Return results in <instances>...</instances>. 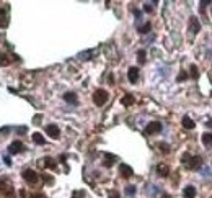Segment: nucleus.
Returning a JSON list of instances; mask_svg holds the SVG:
<instances>
[{
	"instance_id": "4",
	"label": "nucleus",
	"mask_w": 212,
	"mask_h": 198,
	"mask_svg": "<svg viewBox=\"0 0 212 198\" xmlns=\"http://www.w3.org/2000/svg\"><path fill=\"white\" fill-rule=\"evenodd\" d=\"M46 133H47V136H51L52 139H57L59 134H60V129L57 128V124H47Z\"/></svg>"
},
{
	"instance_id": "18",
	"label": "nucleus",
	"mask_w": 212,
	"mask_h": 198,
	"mask_svg": "<svg viewBox=\"0 0 212 198\" xmlns=\"http://www.w3.org/2000/svg\"><path fill=\"white\" fill-rule=\"evenodd\" d=\"M33 141L36 143V144H44V138H42L39 133H34L33 134Z\"/></svg>"
},
{
	"instance_id": "25",
	"label": "nucleus",
	"mask_w": 212,
	"mask_h": 198,
	"mask_svg": "<svg viewBox=\"0 0 212 198\" xmlns=\"http://www.w3.org/2000/svg\"><path fill=\"white\" fill-rule=\"evenodd\" d=\"M29 198H46V195L44 193H33Z\"/></svg>"
},
{
	"instance_id": "7",
	"label": "nucleus",
	"mask_w": 212,
	"mask_h": 198,
	"mask_svg": "<svg viewBox=\"0 0 212 198\" xmlns=\"http://www.w3.org/2000/svg\"><path fill=\"white\" fill-rule=\"evenodd\" d=\"M119 172H121V175L124 178H129V177H132L134 175V170L131 169L129 165H126V164H121L119 165Z\"/></svg>"
},
{
	"instance_id": "24",
	"label": "nucleus",
	"mask_w": 212,
	"mask_h": 198,
	"mask_svg": "<svg viewBox=\"0 0 212 198\" xmlns=\"http://www.w3.org/2000/svg\"><path fill=\"white\" fill-rule=\"evenodd\" d=\"M126 192H127V195H134V193H136V187H132V185L127 187V190H126Z\"/></svg>"
},
{
	"instance_id": "3",
	"label": "nucleus",
	"mask_w": 212,
	"mask_h": 198,
	"mask_svg": "<svg viewBox=\"0 0 212 198\" xmlns=\"http://www.w3.org/2000/svg\"><path fill=\"white\" fill-rule=\"evenodd\" d=\"M162 131V123L158 121H154V123H149L145 128V133L147 134H155V133H160Z\"/></svg>"
},
{
	"instance_id": "27",
	"label": "nucleus",
	"mask_w": 212,
	"mask_h": 198,
	"mask_svg": "<svg viewBox=\"0 0 212 198\" xmlns=\"http://www.w3.org/2000/svg\"><path fill=\"white\" fill-rule=\"evenodd\" d=\"M189 159H191V156H189V154H183V157H181V161H183V162H189Z\"/></svg>"
},
{
	"instance_id": "10",
	"label": "nucleus",
	"mask_w": 212,
	"mask_h": 198,
	"mask_svg": "<svg viewBox=\"0 0 212 198\" xmlns=\"http://www.w3.org/2000/svg\"><path fill=\"white\" fill-rule=\"evenodd\" d=\"M183 197H184V198H194V197H196V188H194L193 185L184 187V190H183Z\"/></svg>"
},
{
	"instance_id": "16",
	"label": "nucleus",
	"mask_w": 212,
	"mask_h": 198,
	"mask_svg": "<svg viewBox=\"0 0 212 198\" xmlns=\"http://www.w3.org/2000/svg\"><path fill=\"white\" fill-rule=\"evenodd\" d=\"M121 102H122V105L129 107V105H132V103H134V97L127 93V95H124V97H122V100H121Z\"/></svg>"
},
{
	"instance_id": "30",
	"label": "nucleus",
	"mask_w": 212,
	"mask_h": 198,
	"mask_svg": "<svg viewBox=\"0 0 212 198\" xmlns=\"http://www.w3.org/2000/svg\"><path fill=\"white\" fill-rule=\"evenodd\" d=\"M2 64H7V59H5L3 54H0V66H2Z\"/></svg>"
},
{
	"instance_id": "29",
	"label": "nucleus",
	"mask_w": 212,
	"mask_h": 198,
	"mask_svg": "<svg viewBox=\"0 0 212 198\" xmlns=\"http://www.w3.org/2000/svg\"><path fill=\"white\" fill-rule=\"evenodd\" d=\"M74 197H75V198H85V192H77Z\"/></svg>"
},
{
	"instance_id": "5",
	"label": "nucleus",
	"mask_w": 212,
	"mask_h": 198,
	"mask_svg": "<svg viewBox=\"0 0 212 198\" xmlns=\"http://www.w3.org/2000/svg\"><path fill=\"white\" fill-rule=\"evenodd\" d=\"M201 164H202V159H201V156H194L189 159V162H188V167L191 170H196V169H199Z\"/></svg>"
},
{
	"instance_id": "6",
	"label": "nucleus",
	"mask_w": 212,
	"mask_h": 198,
	"mask_svg": "<svg viewBox=\"0 0 212 198\" xmlns=\"http://www.w3.org/2000/svg\"><path fill=\"white\" fill-rule=\"evenodd\" d=\"M127 79H129L131 84H136L139 80V69L137 67H131L129 70H127Z\"/></svg>"
},
{
	"instance_id": "11",
	"label": "nucleus",
	"mask_w": 212,
	"mask_h": 198,
	"mask_svg": "<svg viewBox=\"0 0 212 198\" xmlns=\"http://www.w3.org/2000/svg\"><path fill=\"white\" fill-rule=\"evenodd\" d=\"M10 152L12 154H18L20 151H23V143H20V141H15V143H12L10 144Z\"/></svg>"
},
{
	"instance_id": "2",
	"label": "nucleus",
	"mask_w": 212,
	"mask_h": 198,
	"mask_svg": "<svg viewBox=\"0 0 212 198\" xmlns=\"http://www.w3.org/2000/svg\"><path fill=\"white\" fill-rule=\"evenodd\" d=\"M23 178H25L28 183H36V182L39 180L38 173L34 172V170H31V169H26L25 172H23Z\"/></svg>"
},
{
	"instance_id": "12",
	"label": "nucleus",
	"mask_w": 212,
	"mask_h": 198,
	"mask_svg": "<svg viewBox=\"0 0 212 198\" xmlns=\"http://www.w3.org/2000/svg\"><path fill=\"white\" fill-rule=\"evenodd\" d=\"M181 123H183V128H186V129H193V128L196 126V123H194V121H193L188 115H184V116H183Z\"/></svg>"
},
{
	"instance_id": "22",
	"label": "nucleus",
	"mask_w": 212,
	"mask_h": 198,
	"mask_svg": "<svg viewBox=\"0 0 212 198\" xmlns=\"http://www.w3.org/2000/svg\"><path fill=\"white\" fill-rule=\"evenodd\" d=\"M137 59L140 62H145V51H139V53H137Z\"/></svg>"
},
{
	"instance_id": "20",
	"label": "nucleus",
	"mask_w": 212,
	"mask_h": 198,
	"mask_svg": "<svg viewBox=\"0 0 212 198\" xmlns=\"http://www.w3.org/2000/svg\"><path fill=\"white\" fill-rule=\"evenodd\" d=\"M150 28H152V25H150V23H145L144 26H140V28H139V33L145 34V33H149V31H150Z\"/></svg>"
},
{
	"instance_id": "28",
	"label": "nucleus",
	"mask_w": 212,
	"mask_h": 198,
	"mask_svg": "<svg viewBox=\"0 0 212 198\" xmlns=\"http://www.w3.org/2000/svg\"><path fill=\"white\" fill-rule=\"evenodd\" d=\"M109 198H119V193H117L116 190H113L111 193H109Z\"/></svg>"
},
{
	"instance_id": "14",
	"label": "nucleus",
	"mask_w": 212,
	"mask_h": 198,
	"mask_svg": "<svg viewBox=\"0 0 212 198\" xmlns=\"http://www.w3.org/2000/svg\"><path fill=\"white\" fill-rule=\"evenodd\" d=\"M201 139H202V144L204 146H212V133H204L202 136H201Z\"/></svg>"
},
{
	"instance_id": "1",
	"label": "nucleus",
	"mask_w": 212,
	"mask_h": 198,
	"mask_svg": "<svg viewBox=\"0 0 212 198\" xmlns=\"http://www.w3.org/2000/svg\"><path fill=\"white\" fill-rule=\"evenodd\" d=\"M108 98H109L108 92L103 90V88H98V90L93 93V102H95L96 107H103V105L108 102Z\"/></svg>"
},
{
	"instance_id": "15",
	"label": "nucleus",
	"mask_w": 212,
	"mask_h": 198,
	"mask_svg": "<svg viewBox=\"0 0 212 198\" xmlns=\"http://www.w3.org/2000/svg\"><path fill=\"white\" fill-rule=\"evenodd\" d=\"M116 161V157L111 156V154H104V167H111Z\"/></svg>"
},
{
	"instance_id": "8",
	"label": "nucleus",
	"mask_w": 212,
	"mask_h": 198,
	"mask_svg": "<svg viewBox=\"0 0 212 198\" xmlns=\"http://www.w3.org/2000/svg\"><path fill=\"white\" fill-rule=\"evenodd\" d=\"M189 28H191V31L194 34H197L201 31V23H199V20L196 17H191V21H189Z\"/></svg>"
},
{
	"instance_id": "26",
	"label": "nucleus",
	"mask_w": 212,
	"mask_h": 198,
	"mask_svg": "<svg viewBox=\"0 0 212 198\" xmlns=\"http://www.w3.org/2000/svg\"><path fill=\"white\" fill-rule=\"evenodd\" d=\"M144 10H145V12H152V10H154V7H152V5H150V4H145V5H144Z\"/></svg>"
},
{
	"instance_id": "23",
	"label": "nucleus",
	"mask_w": 212,
	"mask_h": 198,
	"mask_svg": "<svg viewBox=\"0 0 212 198\" xmlns=\"http://www.w3.org/2000/svg\"><path fill=\"white\" fill-rule=\"evenodd\" d=\"M186 79H188V72H184V70H183V72L178 75V80L181 82V80H186Z\"/></svg>"
},
{
	"instance_id": "13",
	"label": "nucleus",
	"mask_w": 212,
	"mask_h": 198,
	"mask_svg": "<svg viewBox=\"0 0 212 198\" xmlns=\"http://www.w3.org/2000/svg\"><path fill=\"white\" fill-rule=\"evenodd\" d=\"M157 172H158V175L166 177V175L170 173V169H168V165H165V164H158L157 165Z\"/></svg>"
},
{
	"instance_id": "19",
	"label": "nucleus",
	"mask_w": 212,
	"mask_h": 198,
	"mask_svg": "<svg viewBox=\"0 0 212 198\" xmlns=\"http://www.w3.org/2000/svg\"><path fill=\"white\" fill-rule=\"evenodd\" d=\"M189 75H191L193 79H197V77H199V72H197V67H196L194 64H193V66L189 67Z\"/></svg>"
},
{
	"instance_id": "17",
	"label": "nucleus",
	"mask_w": 212,
	"mask_h": 198,
	"mask_svg": "<svg viewBox=\"0 0 212 198\" xmlns=\"http://www.w3.org/2000/svg\"><path fill=\"white\" fill-rule=\"evenodd\" d=\"M42 165H46V167H51V169H54L56 167V162L51 159V157H46V159H42Z\"/></svg>"
},
{
	"instance_id": "9",
	"label": "nucleus",
	"mask_w": 212,
	"mask_h": 198,
	"mask_svg": "<svg viewBox=\"0 0 212 198\" xmlns=\"http://www.w3.org/2000/svg\"><path fill=\"white\" fill-rule=\"evenodd\" d=\"M64 100H65L67 103H79V98H77V93H74V92H67V93H64Z\"/></svg>"
},
{
	"instance_id": "21",
	"label": "nucleus",
	"mask_w": 212,
	"mask_h": 198,
	"mask_svg": "<svg viewBox=\"0 0 212 198\" xmlns=\"http://www.w3.org/2000/svg\"><path fill=\"white\" fill-rule=\"evenodd\" d=\"M158 147H160V151H162V152H165V154L170 152V146L165 144V143H160V144H158Z\"/></svg>"
}]
</instances>
